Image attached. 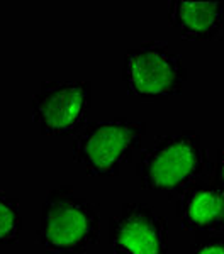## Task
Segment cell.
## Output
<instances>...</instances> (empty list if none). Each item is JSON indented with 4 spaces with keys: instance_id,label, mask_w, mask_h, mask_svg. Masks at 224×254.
I'll return each mask as SVG.
<instances>
[{
    "instance_id": "obj_1",
    "label": "cell",
    "mask_w": 224,
    "mask_h": 254,
    "mask_svg": "<svg viewBox=\"0 0 224 254\" xmlns=\"http://www.w3.org/2000/svg\"><path fill=\"white\" fill-rule=\"evenodd\" d=\"M211 170L209 151L195 130L158 134L151 144L140 151L134 165L143 190L163 191L172 200Z\"/></svg>"
},
{
    "instance_id": "obj_2",
    "label": "cell",
    "mask_w": 224,
    "mask_h": 254,
    "mask_svg": "<svg viewBox=\"0 0 224 254\" xmlns=\"http://www.w3.org/2000/svg\"><path fill=\"white\" fill-rule=\"evenodd\" d=\"M100 239V210L73 185L48 191L41 207L36 244L44 254H88Z\"/></svg>"
},
{
    "instance_id": "obj_3",
    "label": "cell",
    "mask_w": 224,
    "mask_h": 254,
    "mask_svg": "<svg viewBox=\"0 0 224 254\" xmlns=\"http://www.w3.org/2000/svg\"><path fill=\"white\" fill-rule=\"evenodd\" d=\"M146 130V122L128 117L90 122L73 141V161L88 176H117L141 149Z\"/></svg>"
},
{
    "instance_id": "obj_4",
    "label": "cell",
    "mask_w": 224,
    "mask_h": 254,
    "mask_svg": "<svg viewBox=\"0 0 224 254\" xmlns=\"http://www.w3.org/2000/svg\"><path fill=\"white\" fill-rule=\"evenodd\" d=\"M122 81L129 95L143 102L168 100L182 93L187 66L166 41H143L138 48L126 51Z\"/></svg>"
},
{
    "instance_id": "obj_5",
    "label": "cell",
    "mask_w": 224,
    "mask_h": 254,
    "mask_svg": "<svg viewBox=\"0 0 224 254\" xmlns=\"http://www.w3.org/2000/svg\"><path fill=\"white\" fill-rule=\"evenodd\" d=\"M92 109V81L44 80L31 98L32 122L41 136H72L85 126Z\"/></svg>"
},
{
    "instance_id": "obj_6",
    "label": "cell",
    "mask_w": 224,
    "mask_h": 254,
    "mask_svg": "<svg viewBox=\"0 0 224 254\" xmlns=\"http://www.w3.org/2000/svg\"><path fill=\"white\" fill-rule=\"evenodd\" d=\"M109 244L114 254H170L166 217L143 202H126L109 217Z\"/></svg>"
},
{
    "instance_id": "obj_7",
    "label": "cell",
    "mask_w": 224,
    "mask_h": 254,
    "mask_svg": "<svg viewBox=\"0 0 224 254\" xmlns=\"http://www.w3.org/2000/svg\"><path fill=\"white\" fill-rule=\"evenodd\" d=\"M175 210L185 231L197 234H224V187L211 176L182 191L175 198Z\"/></svg>"
},
{
    "instance_id": "obj_8",
    "label": "cell",
    "mask_w": 224,
    "mask_h": 254,
    "mask_svg": "<svg viewBox=\"0 0 224 254\" xmlns=\"http://www.w3.org/2000/svg\"><path fill=\"white\" fill-rule=\"evenodd\" d=\"M168 22L185 41L219 39L224 26V0H172L168 3Z\"/></svg>"
},
{
    "instance_id": "obj_9",
    "label": "cell",
    "mask_w": 224,
    "mask_h": 254,
    "mask_svg": "<svg viewBox=\"0 0 224 254\" xmlns=\"http://www.w3.org/2000/svg\"><path fill=\"white\" fill-rule=\"evenodd\" d=\"M22 234V214L19 198L0 190V246L15 244Z\"/></svg>"
},
{
    "instance_id": "obj_10",
    "label": "cell",
    "mask_w": 224,
    "mask_h": 254,
    "mask_svg": "<svg viewBox=\"0 0 224 254\" xmlns=\"http://www.w3.org/2000/svg\"><path fill=\"white\" fill-rule=\"evenodd\" d=\"M187 254H224V234L197 237Z\"/></svg>"
},
{
    "instance_id": "obj_11",
    "label": "cell",
    "mask_w": 224,
    "mask_h": 254,
    "mask_svg": "<svg viewBox=\"0 0 224 254\" xmlns=\"http://www.w3.org/2000/svg\"><path fill=\"white\" fill-rule=\"evenodd\" d=\"M211 176L219 183V185L224 187V149L218 151V158H216V163L211 170Z\"/></svg>"
}]
</instances>
